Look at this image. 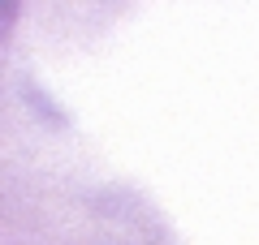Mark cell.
I'll list each match as a JSON object with an SVG mask.
<instances>
[]
</instances>
